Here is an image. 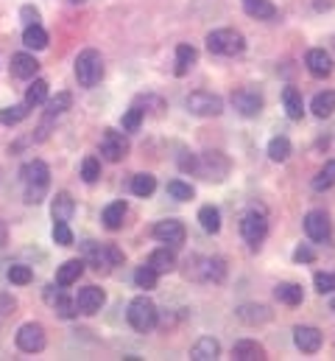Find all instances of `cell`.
<instances>
[{"instance_id":"obj_26","label":"cell","mask_w":335,"mask_h":361,"mask_svg":"<svg viewBox=\"0 0 335 361\" xmlns=\"http://www.w3.org/2000/svg\"><path fill=\"white\" fill-rule=\"evenodd\" d=\"M235 314H238L240 322H246V325H263V322H268V319H271V311L266 305H240Z\"/></svg>"},{"instance_id":"obj_37","label":"cell","mask_w":335,"mask_h":361,"mask_svg":"<svg viewBox=\"0 0 335 361\" xmlns=\"http://www.w3.org/2000/svg\"><path fill=\"white\" fill-rule=\"evenodd\" d=\"M154 190H157V179H154L151 174H137V177H132V193H135V196L146 199V196H151Z\"/></svg>"},{"instance_id":"obj_32","label":"cell","mask_w":335,"mask_h":361,"mask_svg":"<svg viewBox=\"0 0 335 361\" xmlns=\"http://www.w3.org/2000/svg\"><path fill=\"white\" fill-rule=\"evenodd\" d=\"M28 104L23 101V104H12V107H6V109H0V124L3 127H17L20 120H25L28 118Z\"/></svg>"},{"instance_id":"obj_6","label":"cell","mask_w":335,"mask_h":361,"mask_svg":"<svg viewBox=\"0 0 335 361\" xmlns=\"http://www.w3.org/2000/svg\"><path fill=\"white\" fill-rule=\"evenodd\" d=\"M187 109L190 115H198V118H218L224 112V98L207 90H196L187 96Z\"/></svg>"},{"instance_id":"obj_48","label":"cell","mask_w":335,"mask_h":361,"mask_svg":"<svg viewBox=\"0 0 335 361\" xmlns=\"http://www.w3.org/2000/svg\"><path fill=\"white\" fill-rule=\"evenodd\" d=\"M179 166H182V171H196L198 174V157L196 154L187 157V151H185V157H179Z\"/></svg>"},{"instance_id":"obj_19","label":"cell","mask_w":335,"mask_h":361,"mask_svg":"<svg viewBox=\"0 0 335 361\" xmlns=\"http://www.w3.org/2000/svg\"><path fill=\"white\" fill-rule=\"evenodd\" d=\"M221 355V344H218V339H213V336H201L196 344H193V350H190V358L193 361H216Z\"/></svg>"},{"instance_id":"obj_2","label":"cell","mask_w":335,"mask_h":361,"mask_svg":"<svg viewBox=\"0 0 335 361\" xmlns=\"http://www.w3.org/2000/svg\"><path fill=\"white\" fill-rule=\"evenodd\" d=\"M81 261L84 266H93L95 272H106L112 266L123 263V252L115 244H95V241H84L81 244Z\"/></svg>"},{"instance_id":"obj_24","label":"cell","mask_w":335,"mask_h":361,"mask_svg":"<svg viewBox=\"0 0 335 361\" xmlns=\"http://www.w3.org/2000/svg\"><path fill=\"white\" fill-rule=\"evenodd\" d=\"M84 274V261L81 258H73V261H65L56 272V283L59 286H73L78 283V277Z\"/></svg>"},{"instance_id":"obj_7","label":"cell","mask_w":335,"mask_h":361,"mask_svg":"<svg viewBox=\"0 0 335 361\" xmlns=\"http://www.w3.org/2000/svg\"><path fill=\"white\" fill-rule=\"evenodd\" d=\"M240 235H243V241H246L251 250H257L263 241H266V235H268V221H266V216L257 213V210H249V213L240 219Z\"/></svg>"},{"instance_id":"obj_17","label":"cell","mask_w":335,"mask_h":361,"mask_svg":"<svg viewBox=\"0 0 335 361\" xmlns=\"http://www.w3.org/2000/svg\"><path fill=\"white\" fill-rule=\"evenodd\" d=\"M148 266L157 272V274H168V272H174L176 269V252H174V247H159V250H154L151 252V258H148Z\"/></svg>"},{"instance_id":"obj_49","label":"cell","mask_w":335,"mask_h":361,"mask_svg":"<svg viewBox=\"0 0 335 361\" xmlns=\"http://www.w3.org/2000/svg\"><path fill=\"white\" fill-rule=\"evenodd\" d=\"M6 241H9V230L3 221H0V247H6Z\"/></svg>"},{"instance_id":"obj_47","label":"cell","mask_w":335,"mask_h":361,"mask_svg":"<svg viewBox=\"0 0 335 361\" xmlns=\"http://www.w3.org/2000/svg\"><path fill=\"white\" fill-rule=\"evenodd\" d=\"M20 17H23L25 25H36V23H39V9H36V6H23V9H20Z\"/></svg>"},{"instance_id":"obj_38","label":"cell","mask_w":335,"mask_h":361,"mask_svg":"<svg viewBox=\"0 0 335 361\" xmlns=\"http://www.w3.org/2000/svg\"><path fill=\"white\" fill-rule=\"evenodd\" d=\"M168 196L176 199V202H190V199L196 196V190H193V185H187L182 179H171L168 182Z\"/></svg>"},{"instance_id":"obj_34","label":"cell","mask_w":335,"mask_h":361,"mask_svg":"<svg viewBox=\"0 0 335 361\" xmlns=\"http://www.w3.org/2000/svg\"><path fill=\"white\" fill-rule=\"evenodd\" d=\"M48 101V82L45 78H34V85L25 90V104L28 107H39Z\"/></svg>"},{"instance_id":"obj_25","label":"cell","mask_w":335,"mask_h":361,"mask_svg":"<svg viewBox=\"0 0 335 361\" xmlns=\"http://www.w3.org/2000/svg\"><path fill=\"white\" fill-rule=\"evenodd\" d=\"M36 70H39V62L34 59V54H14L12 56V73L17 76V78H34L36 76Z\"/></svg>"},{"instance_id":"obj_13","label":"cell","mask_w":335,"mask_h":361,"mask_svg":"<svg viewBox=\"0 0 335 361\" xmlns=\"http://www.w3.org/2000/svg\"><path fill=\"white\" fill-rule=\"evenodd\" d=\"M104 303H106V294H104V289H98V286H84V289H78V294H76V308L81 311V314H98L101 308H104Z\"/></svg>"},{"instance_id":"obj_50","label":"cell","mask_w":335,"mask_h":361,"mask_svg":"<svg viewBox=\"0 0 335 361\" xmlns=\"http://www.w3.org/2000/svg\"><path fill=\"white\" fill-rule=\"evenodd\" d=\"M330 311H332V314H335V300H332V303H330Z\"/></svg>"},{"instance_id":"obj_46","label":"cell","mask_w":335,"mask_h":361,"mask_svg":"<svg viewBox=\"0 0 335 361\" xmlns=\"http://www.w3.org/2000/svg\"><path fill=\"white\" fill-rule=\"evenodd\" d=\"M293 261H297V263H313L316 261V250L313 247H297V252H293Z\"/></svg>"},{"instance_id":"obj_12","label":"cell","mask_w":335,"mask_h":361,"mask_svg":"<svg viewBox=\"0 0 335 361\" xmlns=\"http://www.w3.org/2000/svg\"><path fill=\"white\" fill-rule=\"evenodd\" d=\"M17 347L23 353H39L45 347V328L39 322H25L20 331H17Z\"/></svg>"},{"instance_id":"obj_23","label":"cell","mask_w":335,"mask_h":361,"mask_svg":"<svg viewBox=\"0 0 335 361\" xmlns=\"http://www.w3.org/2000/svg\"><path fill=\"white\" fill-rule=\"evenodd\" d=\"M243 3V12L255 20H274L277 17V6L271 0H240Z\"/></svg>"},{"instance_id":"obj_15","label":"cell","mask_w":335,"mask_h":361,"mask_svg":"<svg viewBox=\"0 0 335 361\" xmlns=\"http://www.w3.org/2000/svg\"><path fill=\"white\" fill-rule=\"evenodd\" d=\"M305 65H308L310 76H316V78H327V76L332 73V56H330L324 48H313V51H308Z\"/></svg>"},{"instance_id":"obj_20","label":"cell","mask_w":335,"mask_h":361,"mask_svg":"<svg viewBox=\"0 0 335 361\" xmlns=\"http://www.w3.org/2000/svg\"><path fill=\"white\" fill-rule=\"evenodd\" d=\"M198 277L201 280H213V283H221V280L227 277V263L224 258H198Z\"/></svg>"},{"instance_id":"obj_28","label":"cell","mask_w":335,"mask_h":361,"mask_svg":"<svg viewBox=\"0 0 335 361\" xmlns=\"http://www.w3.org/2000/svg\"><path fill=\"white\" fill-rule=\"evenodd\" d=\"M23 45L31 48V51H45V48H48V31L42 28L39 23H36V25H25V31H23Z\"/></svg>"},{"instance_id":"obj_4","label":"cell","mask_w":335,"mask_h":361,"mask_svg":"<svg viewBox=\"0 0 335 361\" xmlns=\"http://www.w3.org/2000/svg\"><path fill=\"white\" fill-rule=\"evenodd\" d=\"M76 78H78V85L81 87H95L101 78H104V59L98 51L87 48V51H81L78 59H76Z\"/></svg>"},{"instance_id":"obj_14","label":"cell","mask_w":335,"mask_h":361,"mask_svg":"<svg viewBox=\"0 0 335 361\" xmlns=\"http://www.w3.org/2000/svg\"><path fill=\"white\" fill-rule=\"evenodd\" d=\"M305 232H308V238H310V241H316V244L327 241V238H330V232H332L330 216H327L324 210H310V213L305 216Z\"/></svg>"},{"instance_id":"obj_43","label":"cell","mask_w":335,"mask_h":361,"mask_svg":"<svg viewBox=\"0 0 335 361\" xmlns=\"http://www.w3.org/2000/svg\"><path fill=\"white\" fill-rule=\"evenodd\" d=\"M313 283H316V292H319V294L335 292V272H316Z\"/></svg>"},{"instance_id":"obj_31","label":"cell","mask_w":335,"mask_h":361,"mask_svg":"<svg viewBox=\"0 0 335 361\" xmlns=\"http://www.w3.org/2000/svg\"><path fill=\"white\" fill-rule=\"evenodd\" d=\"M274 297H277L279 303H285V305H299V303L305 300V292H302V286H297V283H279V286L274 289Z\"/></svg>"},{"instance_id":"obj_45","label":"cell","mask_w":335,"mask_h":361,"mask_svg":"<svg viewBox=\"0 0 335 361\" xmlns=\"http://www.w3.org/2000/svg\"><path fill=\"white\" fill-rule=\"evenodd\" d=\"M54 241L59 247H70L73 244V232H70L67 221H54Z\"/></svg>"},{"instance_id":"obj_30","label":"cell","mask_w":335,"mask_h":361,"mask_svg":"<svg viewBox=\"0 0 335 361\" xmlns=\"http://www.w3.org/2000/svg\"><path fill=\"white\" fill-rule=\"evenodd\" d=\"M196 62H198V51H196L193 45L182 43V45L176 48V67H174V73H176V76H185Z\"/></svg>"},{"instance_id":"obj_42","label":"cell","mask_w":335,"mask_h":361,"mask_svg":"<svg viewBox=\"0 0 335 361\" xmlns=\"http://www.w3.org/2000/svg\"><path fill=\"white\" fill-rule=\"evenodd\" d=\"M9 280L14 286H28L31 280H34V272H31V266H25V263H14L12 269H9Z\"/></svg>"},{"instance_id":"obj_33","label":"cell","mask_w":335,"mask_h":361,"mask_svg":"<svg viewBox=\"0 0 335 361\" xmlns=\"http://www.w3.org/2000/svg\"><path fill=\"white\" fill-rule=\"evenodd\" d=\"M310 109H313V115H316V118H330V115L335 112V93H332V90L319 93V96L313 98Z\"/></svg>"},{"instance_id":"obj_3","label":"cell","mask_w":335,"mask_h":361,"mask_svg":"<svg viewBox=\"0 0 335 361\" xmlns=\"http://www.w3.org/2000/svg\"><path fill=\"white\" fill-rule=\"evenodd\" d=\"M207 51L216 56H238L246 51V36L235 28H218L207 34Z\"/></svg>"},{"instance_id":"obj_16","label":"cell","mask_w":335,"mask_h":361,"mask_svg":"<svg viewBox=\"0 0 335 361\" xmlns=\"http://www.w3.org/2000/svg\"><path fill=\"white\" fill-rule=\"evenodd\" d=\"M293 344H297L302 353H316L321 347V331L313 325H299L293 331Z\"/></svg>"},{"instance_id":"obj_18","label":"cell","mask_w":335,"mask_h":361,"mask_svg":"<svg viewBox=\"0 0 335 361\" xmlns=\"http://www.w3.org/2000/svg\"><path fill=\"white\" fill-rule=\"evenodd\" d=\"M232 358L235 361H263L266 358V347L257 344L255 339H243V342H235Z\"/></svg>"},{"instance_id":"obj_21","label":"cell","mask_w":335,"mask_h":361,"mask_svg":"<svg viewBox=\"0 0 335 361\" xmlns=\"http://www.w3.org/2000/svg\"><path fill=\"white\" fill-rule=\"evenodd\" d=\"M76 213V202H73V196L67 190H59L54 196V202H51V216L54 221H70V216Z\"/></svg>"},{"instance_id":"obj_44","label":"cell","mask_w":335,"mask_h":361,"mask_svg":"<svg viewBox=\"0 0 335 361\" xmlns=\"http://www.w3.org/2000/svg\"><path fill=\"white\" fill-rule=\"evenodd\" d=\"M143 115H146V112H143L140 107H132L129 112L123 115V129H126V132H137L140 124H143Z\"/></svg>"},{"instance_id":"obj_35","label":"cell","mask_w":335,"mask_h":361,"mask_svg":"<svg viewBox=\"0 0 335 361\" xmlns=\"http://www.w3.org/2000/svg\"><path fill=\"white\" fill-rule=\"evenodd\" d=\"M268 157L274 160V163H285V160L290 157V140H288L285 135L271 138V143H268Z\"/></svg>"},{"instance_id":"obj_9","label":"cell","mask_w":335,"mask_h":361,"mask_svg":"<svg viewBox=\"0 0 335 361\" xmlns=\"http://www.w3.org/2000/svg\"><path fill=\"white\" fill-rule=\"evenodd\" d=\"M232 107L243 115V118H257L263 112V96L251 87H240L232 93Z\"/></svg>"},{"instance_id":"obj_5","label":"cell","mask_w":335,"mask_h":361,"mask_svg":"<svg viewBox=\"0 0 335 361\" xmlns=\"http://www.w3.org/2000/svg\"><path fill=\"white\" fill-rule=\"evenodd\" d=\"M126 319L129 325L137 331V333H148L157 328V305L143 294V297H135L129 303V311H126Z\"/></svg>"},{"instance_id":"obj_27","label":"cell","mask_w":335,"mask_h":361,"mask_svg":"<svg viewBox=\"0 0 335 361\" xmlns=\"http://www.w3.org/2000/svg\"><path fill=\"white\" fill-rule=\"evenodd\" d=\"M126 213H129L126 202H112V205H106V208H104L101 221H104V227H106V230H112V232H115V230H120V227H123Z\"/></svg>"},{"instance_id":"obj_11","label":"cell","mask_w":335,"mask_h":361,"mask_svg":"<svg viewBox=\"0 0 335 361\" xmlns=\"http://www.w3.org/2000/svg\"><path fill=\"white\" fill-rule=\"evenodd\" d=\"M101 154H104V160H109V163H120V160L129 154V140H126V135H120L115 129H106L101 138Z\"/></svg>"},{"instance_id":"obj_1","label":"cell","mask_w":335,"mask_h":361,"mask_svg":"<svg viewBox=\"0 0 335 361\" xmlns=\"http://www.w3.org/2000/svg\"><path fill=\"white\" fill-rule=\"evenodd\" d=\"M23 177V188H25V202L28 205H39L42 199L48 193V185H51V171L42 160H31V163L23 166L20 171Z\"/></svg>"},{"instance_id":"obj_39","label":"cell","mask_w":335,"mask_h":361,"mask_svg":"<svg viewBox=\"0 0 335 361\" xmlns=\"http://www.w3.org/2000/svg\"><path fill=\"white\" fill-rule=\"evenodd\" d=\"M98 177H101L98 157H84V163H81V179L87 182V185H93V182H98Z\"/></svg>"},{"instance_id":"obj_8","label":"cell","mask_w":335,"mask_h":361,"mask_svg":"<svg viewBox=\"0 0 335 361\" xmlns=\"http://www.w3.org/2000/svg\"><path fill=\"white\" fill-rule=\"evenodd\" d=\"M151 232H154V238H157V241H162V244H168V247H182V244H185V238H187L185 224H182V221H176V219L157 221Z\"/></svg>"},{"instance_id":"obj_41","label":"cell","mask_w":335,"mask_h":361,"mask_svg":"<svg viewBox=\"0 0 335 361\" xmlns=\"http://www.w3.org/2000/svg\"><path fill=\"white\" fill-rule=\"evenodd\" d=\"M54 308H56V314L62 316V319H73L76 314H78V308H76V300H70L67 294H56V300H54Z\"/></svg>"},{"instance_id":"obj_40","label":"cell","mask_w":335,"mask_h":361,"mask_svg":"<svg viewBox=\"0 0 335 361\" xmlns=\"http://www.w3.org/2000/svg\"><path fill=\"white\" fill-rule=\"evenodd\" d=\"M157 272L151 269V266H140L137 272H135V283H137V289H146V292H151V289H157Z\"/></svg>"},{"instance_id":"obj_51","label":"cell","mask_w":335,"mask_h":361,"mask_svg":"<svg viewBox=\"0 0 335 361\" xmlns=\"http://www.w3.org/2000/svg\"><path fill=\"white\" fill-rule=\"evenodd\" d=\"M70 3H84V0H70Z\"/></svg>"},{"instance_id":"obj_22","label":"cell","mask_w":335,"mask_h":361,"mask_svg":"<svg viewBox=\"0 0 335 361\" xmlns=\"http://www.w3.org/2000/svg\"><path fill=\"white\" fill-rule=\"evenodd\" d=\"M282 104H285V112L290 120H302L305 118V101H302V93L297 87H285L282 90Z\"/></svg>"},{"instance_id":"obj_10","label":"cell","mask_w":335,"mask_h":361,"mask_svg":"<svg viewBox=\"0 0 335 361\" xmlns=\"http://www.w3.org/2000/svg\"><path fill=\"white\" fill-rule=\"evenodd\" d=\"M198 174H204V179H216L221 182L229 174V160L221 151H207L198 160Z\"/></svg>"},{"instance_id":"obj_29","label":"cell","mask_w":335,"mask_h":361,"mask_svg":"<svg viewBox=\"0 0 335 361\" xmlns=\"http://www.w3.org/2000/svg\"><path fill=\"white\" fill-rule=\"evenodd\" d=\"M198 224H201L204 232L216 235V232L221 230V210H218L216 205H204V208L198 210Z\"/></svg>"},{"instance_id":"obj_36","label":"cell","mask_w":335,"mask_h":361,"mask_svg":"<svg viewBox=\"0 0 335 361\" xmlns=\"http://www.w3.org/2000/svg\"><path fill=\"white\" fill-rule=\"evenodd\" d=\"M335 188V160L324 163V168L313 177V190H330Z\"/></svg>"}]
</instances>
